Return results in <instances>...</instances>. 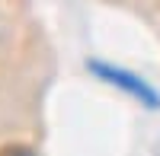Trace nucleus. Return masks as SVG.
<instances>
[{
	"mask_svg": "<svg viewBox=\"0 0 160 156\" xmlns=\"http://www.w3.org/2000/svg\"><path fill=\"white\" fill-rule=\"evenodd\" d=\"M0 156H35V153L26 150V147H3V150H0Z\"/></svg>",
	"mask_w": 160,
	"mask_h": 156,
	"instance_id": "f03ea898",
	"label": "nucleus"
},
{
	"mask_svg": "<svg viewBox=\"0 0 160 156\" xmlns=\"http://www.w3.org/2000/svg\"><path fill=\"white\" fill-rule=\"evenodd\" d=\"M87 67L96 73L102 83H109V86H115V89H122V93H128L131 99H138L141 105H148V108H157V105H160V96L141 80V76L128 73V70H122V67H112V64H102V61H90Z\"/></svg>",
	"mask_w": 160,
	"mask_h": 156,
	"instance_id": "f257e3e1",
	"label": "nucleus"
}]
</instances>
